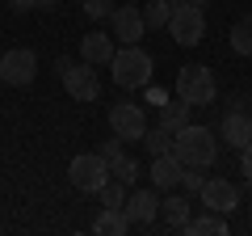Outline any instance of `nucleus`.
I'll list each match as a JSON object with an SVG mask.
<instances>
[{
	"instance_id": "39448f33",
	"label": "nucleus",
	"mask_w": 252,
	"mask_h": 236,
	"mask_svg": "<svg viewBox=\"0 0 252 236\" xmlns=\"http://www.w3.org/2000/svg\"><path fill=\"white\" fill-rule=\"evenodd\" d=\"M168 34L181 46H198L206 38V9H193L189 0H177L172 4V17H168Z\"/></svg>"
},
{
	"instance_id": "393cba45",
	"label": "nucleus",
	"mask_w": 252,
	"mask_h": 236,
	"mask_svg": "<svg viewBox=\"0 0 252 236\" xmlns=\"http://www.w3.org/2000/svg\"><path fill=\"white\" fill-rule=\"evenodd\" d=\"M181 186H185V194H202V186H206L202 169H185V173H181Z\"/></svg>"
},
{
	"instance_id": "a878e982",
	"label": "nucleus",
	"mask_w": 252,
	"mask_h": 236,
	"mask_svg": "<svg viewBox=\"0 0 252 236\" xmlns=\"http://www.w3.org/2000/svg\"><path fill=\"white\" fill-rule=\"evenodd\" d=\"M97 152H101V156H105V160H109V164H114V160H118V156H122V152H126V139H122V135H114V139H105V144H101V148H97Z\"/></svg>"
},
{
	"instance_id": "f3484780",
	"label": "nucleus",
	"mask_w": 252,
	"mask_h": 236,
	"mask_svg": "<svg viewBox=\"0 0 252 236\" xmlns=\"http://www.w3.org/2000/svg\"><path fill=\"white\" fill-rule=\"evenodd\" d=\"M93 232L97 236H126L130 232V219H126L122 207H105L97 219H93Z\"/></svg>"
},
{
	"instance_id": "bb28decb",
	"label": "nucleus",
	"mask_w": 252,
	"mask_h": 236,
	"mask_svg": "<svg viewBox=\"0 0 252 236\" xmlns=\"http://www.w3.org/2000/svg\"><path fill=\"white\" fill-rule=\"evenodd\" d=\"M13 9L26 13V9H59V0H13Z\"/></svg>"
},
{
	"instance_id": "b1692460",
	"label": "nucleus",
	"mask_w": 252,
	"mask_h": 236,
	"mask_svg": "<svg viewBox=\"0 0 252 236\" xmlns=\"http://www.w3.org/2000/svg\"><path fill=\"white\" fill-rule=\"evenodd\" d=\"M80 9L89 13L93 21H109V13H114L118 4H114V0H80Z\"/></svg>"
},
{
	"instance_id": "5701e85b",
	"label": "nucleus",
	"mask_w": 252,
	"mask_h": 236,
	"mask_svg": "<svg viewBox=\"0 0 252 236\" xmlns=\"http://www.w3.org/2000/svg\"><path fill=\"white\" fill-rule=\"evenodd\" d=\"M109 173H114V177H118V182H126V186H135L139 182V160H135V156H118V160L114 164H109Z\"/></svg>"
},
{
	"instance_id": "6e6552de",
	"label": "nucleus",
	"mask_w": 252,
	"mask_h": 236,
	"mask_svg": "<svg viewBox=\"0 0 252 236\" xmlns=\"http://www.w3.org/2000/svg\"><path fill=\"white\" fill-rule=\"evenodd\" d=\"M59 80H63V89L72 93L76 101H97V97H101V76H97V68L84 64V59H80V64L72 59V64H67V72H63Z\"/></svg>"
},
{
	"instance_id": "f257e3e1",
	"label": "nucleus",
	"mask_w": 252,
	"mask_h": 236,
	"mask_svg": "<svg viewBox=\"0 0 252 236\" xmlns=\"http://www.w3.org/2000/svg\"><path fill=\"white\" fill-rule=\"evenodd\" d=\"M172 156H177L185 169H210L219 156V139L210 127H202V122H189V127L172 131Z\"/></svg>"
},
{
	"instance_id": "2f4dec72",
	"label": "nucleus",
	"mask_w": 252,
	"mask_h": 236,
	"mask_svg": "<svg viewBox=\"0 0 252 236\" xmlns=\"http://www.w3.org/2000/svg\"><path fill=\"white\" fill-rule=\"evenodd\" d=\"M172 4H177V0H172Z\"/></svg>"
},
{
	"instance_id": "423d86ee",
	"label": "nucleus",
	"mask_w": 252,
	"mask_h": 236,
	"mask_svg": "<svg viewBox=\"0 0 252 236\" xmlns=\"http://www.w3.org/2000/svg\"><path fill=\"white\" fill-rule=\"evenodd\" d=\"M34 76H38V55L30 46H13V51L0 55V80L4 84L26 89V84H34Z\"/></svg>"
},
{
	"instance_id": "aec40b11",
	"label": "nucleus",
	"mask_w": 252,
	"mask_h": 236,
	"mask_svg": "<svg viewBox=\"0 0 252 236\" xmlns=\"http://www.w3.org/2000/svg\"><path fill=\"white\" fill-rule=\"evenodd\" d=\"M227 38H231V51L235 55H252V17H240Z\"/></svg>"
},
{
	"instance_id": "2eb2a0df",
	"label": "nucleus",
	"mask_w": 252,
	"mask_h": 236,
	"mask_svg": "<svg viewBox=\"0 0 252 236\" xmlns=\"http://www.w3.org/2000/svg\"><path fill=\"white\" fill-rule=\"evenodd\" d=\"M177 232H185V236H227V215H215V211H206V215H189Z\"/></svg>"
},
{
	"instance_id": "0eeeda50",
	"label": "nucleus",
	"mask_w": 252,
	"mask_h": 236,
	"mask_svg": "<svg viewBox=\"0 0 252 236\" xmlns=\"http://www.w3.org/2000/svg\"><path fill=\"white\" fill-rule=\"evenodd\" d=\"M202 207L215 211V215H231V211H240V186L231 182V177H206V186H202Z\"/></svg>"
},
{
	"instance_id": "6ab92c4d",
	"label": "nucleus",
	"mask_w": 252,
	"mask_h": 236,
	"mask_svg": "<svg viewBox=\"0 0 252 236\" xmlns=\"http://www.w3.org/2000/svg\"><path fill=\"white\" fill-rule=\"evenodd\" d=\"M143 148H147L152 156H164V152H172V131L164 127V122H160V127H147V131H143Z\"/></svg>"
},
{
	"instance_id": "c756f323",
	"label": "nucleus",
	"mask_w": 252,
	"mask_h": 236,
	"mask_svg": "<svg viewBox=\"0 0 252 236\" xmlns=\"http://www.w3.org/2000/svg\"><path fill=\"white\" fill-rule=\"evenodd\" d=\"M189 4H193V9H206V4H210V0H189Z\"/></svg>"
},
{
	"instance_id": "cd10ccee",
	"label": "nucleus",
	"mask_w": 252,
	"mask_h": 236,
	"mask_svg": "<svg viewBox=\"0 0 252 236\" xmlns=\"http://www.w3.org/2000/svg\"><path fill=\"white\" fill-rule=\"evenodd\" d=\"M240 173H244V182H248V190H252V144L244 148V156H240Z\"/></svg>"
},
{
	"instance_id": "dca6fc26",
	"label": "nucleus",
	"mask_w": 252,
	"mask_h": 236,
	"mask_svg": "<svg viewBox=\"0 0 252 236\" xmlns=\"http://www.w3.org/2000/svg\"><path fill=\"white\" fill-rule=\"evenodd\" d=\"M160 215H164V228L177 232V228L193 215V202H189L185 194H172V190H168V198H160Z\"/></svg>"
},
{
	"instance_id": "a211bd4d",
	"label": "nucleus",
	"mask_w": 252,
	"mask_h": 236,
	"mask_svg": "<svg viewBox=\"0 0 252 236\" xmlns=\"http://www.w3.org/2000/svg\"><path fill=\"white\" fill-rule=\"evenodd\" d=\"M160 122L168 131H181V127H189V122H193V106H189V101H164L160 106Z\"/></svg>"
},
{
	"instance_id": "4468645a",
	"label": "nucleus",
	"mask_w": 252,
	"mask_h": 236,
	"mask_svg": "<svg viewBox=\"0 0 252 236\" xmlns=\"http://www.w3.org/2000/svg\"><path fill=\"white\" fill-rule=\"evenodd\" d=\"M114 51H118V46H114V34H97V30H93V34L80 38V59H84V64H93V68H97V64H109Z\"/></svg>"
},
{
	"instance_id": "f8f14e48",
	"label": "nucleus",
	"mask_w": 252,
	"mask_h": 236,
	"mask_svg": "<svg viewBox=\"0 0 252 236\" xmlns=\"http://www.w3.org/2000/svg\"><path fill=\"white\" fill-rule=\"evenodd\" d=\"M181 173H185V164H181L172 152H164V156H152V186H156L160 194L177 190V186H181Z\"/></svg>"
},
{
	"instance_id": "ddd939ff",
	"label": "nucleus",
	"mask_w": 252,
	"mask_h": 236,
	"mask_svg": "<svg viewBox=\"0 0 252 236\" xmlns=\"http://www.w3.org/2000/svg\"><path fill=\"white\" fill-rule=\"evenodd\" d=\"M223 139H227V148H240V152L252 144V114L248 110H231L223 118Z\"/></svg>"
},
{
	"instance_id": "412c9836",
	"label": "nucleus",
	"mask_w": 252,
	"mask_h": 236,
	"mask_svg": "<svg viewBox=\"0 0 252 236\" xmlns=\"http://www.w3.org/2000/svg\"><path fill=\"white\" fill-rule=\"evenodd\" d=\"M168 17H172V0H152V4H143V21L152 30L168 26Z\"/></svg>"
},
{
	"instance_id": "4be33fe9",
	"label": "nucleus",
	"mask_w": 252,
	"mask_h": 236,
	"mask_svg": "<svg viewBox=\"0 0 252 236\" xmlns=\"http://www.w3.org/2000/svg\"><path fill=\"white\" fill-rule=\"evenodd\" d=\"M97 198H101V207H126V182L109 177V182L97 190Z\"/></svg>"
},
{
	"instance_id": "20e7f679",
	"label": "nucleus",
	"mask_w": 252,
	"mask_h": 236,
	"mask_svg": "<svg viewBox=\"0 0 252 236\" xmlns=\"http://www.w3.org/2000/svg\"><path fill=\"white\" fill-rule=\"evenodd\" d=\"M109 177H114V173H109V160L101 152H80L72 164H67V182H72L80 194H97Z\"/></svg>"
},
{
	"instance_id": "f03ea898",
	"label": "nucleus",
	"mask_w": 252,
	"mask_h": 236,
	"mask_svg": "<svg viewBox=\"0 0 252 236\" xmlns=\"http://www.w3.org/2000/svg\"><path fill=\"white\" fill-rule=\"evenodd\" d=\"M109 72H114V84L126 89V93L147 89V84H152V55H147L139 42H130V46H122V51H114Z\"/></svg>"
},
{
	"instance_id": "1a4fd4ad",
	"label": "nucleus",
	"mask_w": 252,
	"mask_h": 236,
	"mask_svg": "<svg viewBox=\"0 0 252 236\" xmlns=\"http://www.w3.org/2000/svg\"><path fill=\"white\" fill-rule=\"evenodd\" d=\"M143 30H147V21H143V9H139L135 0H126V4H118V9L109 13V34H114L122 46L139 42Z\"/></svg>"
},
{
	"instance_id": "c85d7f7f",
	"label": "nucleus",
	"mask_w": 252,
	"mask_h": 236,
	"mask_svg": "<svg viewBox=\"0 0 252 236\" xmlns=\"http://www.w3.org/2000/svg\"><path fill=\"white\" fill-rule=\"evenodd\" d=\"M147 101H152V106H164L168 97H164V89H152V84H147Z\"/></svg>"
},
{
	"instance_id": "9d476101",
	"label": "nucleus",
	"mask_w": 252,
	"mask_h": 236,
	"mask_svg": "<svg viewBox=\"0 0 252 236\" xmlns=\"http://www.w3.org/2000/svg\"><path fill=\"white\" fill-rule=\"evenodd\" d=\"M109 131L122 135V139H143V131H147L143 106H135V101H118V106H109Z\"/></svg>"
},
{
	"instance_id": "7c9ffc66",
	"label": "nucleus",
	"mask_w": 252,
	"mask_h": 236,
	"mask_svg": "<svg viewBox=\"0 0 252 236\" xmlns=\"http://www.w3.org/2000/svg\"><path fill=\"white\" fill-rule=\"evenodd\" d=\"M248 224H252V211H248Z\"/></svg>"
},
{
	"instance_id": "7ed1b4c3",
	"label": "nucleus",
	"mask_w": 252,
	"mask_h": 236,
	"mask_svg": "<svg viewBox=\"0 0 252 236\" xmlns=\"http://www.w3.org/2000/svg\"><path fill=\"white\" fill-rule=\"evenodd\" d=\"M177 97L189 101V106H210L219 97V84H215V72L202 64H189L177 72Z\"/></svg>"
},
{
	"instance_id": "9b49d317",
	"label": "nucleus",
	"mask_w": 252,
	"mask_h": 236,
	"mask_svg": "<svg viewBox=\"0 0 252 236\" xmlns=\"http://www.w3.org/2000/svg\"><path fill=\"white\" fill-rule=\"evenodd\" d=\"M126 219H130V228H152L156 219H160V190H135L126 194Z\"/></svg>"
}]
</instances>
